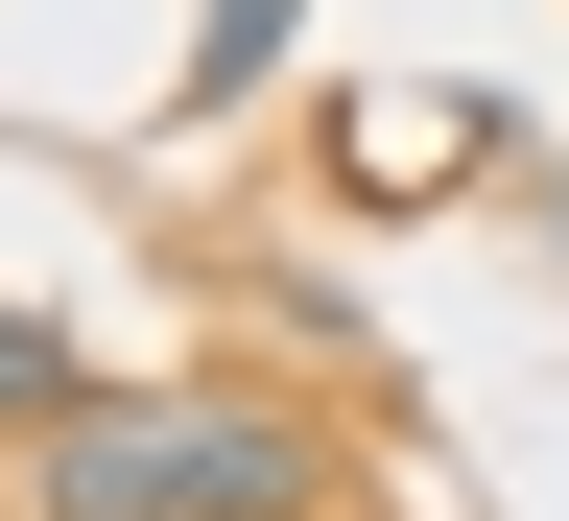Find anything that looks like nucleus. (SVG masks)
Masks as SVG:
<instances>
[{"label": "nucleus", "instance_id": "obj_1", "mask_svg": "<svg viewBox=\"0 0 569 521\" xmlns=\"http://www.w3.org/2000/svg\"><path fill=\"white\" fill-rule=\"evenodd\" d=\"M24 521H332V451L261 380H96L24 427Z\"/></svg>", "mask_w": 569, "mask_h": 521}, {"label": "nucleus", "instance_id": "obj_2", "mask_svg": "<svg viewBox=\"0 0 569 521\" xmlns=\"http://www.w3.org/2000/svg\"><path fill=\"white\" fill-rule=\"evenodd\" d=\"M71 403H96V355H71L48 309H0V451H24V427H71Z\"/></svg>", "mask_w": 569, "mask_h": 521}, {"label": "nucleus", "instance_id": "obj_3", "mask_svg": "<svg viewBox=\"0 0 569 521\" xmlns=\"http://www.w3.org/2000/svg\"><path fill=\"white\" fill-rule=\"evenodd\" d=\"M284 24H309V0H190V96H261Z\"/></svg>", "mask_w": 569, "mask_h": 521}]
</instances>
